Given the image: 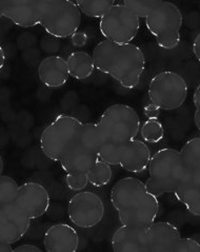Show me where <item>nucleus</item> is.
<instances>
[{"label":"nucleus","instance_id":"f257e3e1","mask_svg":"<svg viewBox=\"0 0 200 252\" xmlns=\"http://www.w3.org/2000/svg\"><path fill=\"white\" fill-rule=\"evenodd\" d=\"M139 128V116L132 107L115 103L107 108L96 123L100 143L99 160L110 166L119 165L121 148L136 138Z\"/></svg>","mask_w":200,"mask_h":252},{"label":"nucleus","instance_id":"f03ea898","mask_svg":"<svg viewBox=\"0 0 200 252\" xmlns=\"http://www.w3.org/2000/svg\"><path fill=\"white\" fill-rule=\"evenodd\" d=\"M111 203L120 223L132 228H147L159 212L158 197L150 193L143 182L136 177L118 181L111 191Z\"/></svg>","mask_w":200,"mask_h":252},{"label":"nucleus","instance_id":"7ed1b4c3","mask_svg":"<svg viewBox=\"0 0 200 252\" xmlns=\"http://www.w3.org/2000/svg\"><path fill=\"white\" fill-rule=\"evenodd\" d=\"M95 69L107 74L124 89L136 88L145 69L143 52L133 43L103 40L93 51Z\"/></svg>","mask_w":200,"mask_h":252},{"label":"nucleus","instance_id":"20e7f679","mask_svg":"<svg viewBox=\"0 0 200 252\" xmlns=\"http://www.w3.org/2000/svg\"><path fill=\"white\" fill-rule=\"evenodd\" d=\"M150 177L144 184L154 196L160 197L173 193L183 176V162L180 151L171 148L161 149L151 157L149 166Z\"/></svg>","mask_w":200,"mask_h":252},{"label":"nucleus","instance_id":"39448f33","mask_svg":"<svg viewBox=\"0 0 200 252\" xmlns=\"http://www.w3.org/2000/svg\"><path fill=\"white\" fill-rule=\"evenodd\" d=\"M183 162V176L173 192L187 210L198 217L200 214V138H192L180 150Z\"/></svg>","mask_w":200,"mask_h":252},{"label":"nucleus","instance_id":"423d86ee","mask_svg":"<svg viewBox=\"0 0 200 252\" xmlns=\"http://www.w3.org/2000/svg\"><path fill=\"white\" fill-rule=\"evenodd\" d=\"M100 143L96 124H83L76 138L59 162L66 173H87L99 160Z\"/></svg>","mask_w":200,"mask_h":252},{"label":"nucleus","instance_id":"0eeeda50","mask_svg":"<svg viewBox=\"0 0 200 252\" xmlns=\"http://www.w3.org/2000/svg\"><path fill=\"white\" fill-rule=\"evenodd\" d=\"M39 25L57 38H71L78 32L81 13L71 0H38Z\"/></svg>","mask_w":200,"mask_h":252},{"label":"nucleus","instance_id":"6e6552de","mask_svg":"<svg viewBox=\"0 0 200 252\" xmlns=\"http://www.w3.org/2000/svg\"><path fill=\"white\" fill-rule=\"evenodd\" d=\"M145 26L160 48L172 50L179 44L182 14L176 4L160 1L146 16Z\"/></svg>","mask_w":200,"mask_h":252},{"label":"nucleus","instance_id":"1a4fd4ad","mask_svg":"<svg viewBox=\"0 0 200 252\" xmlns=\"http://www.w3.org/2000/svg\"><path fill=\"white\" fill-rule=\"evenodd\" d=\"M84 123L77 117L60 114L54 118L41 133L40 149L46 157L59 161L66 149L76 138Z\"/></svg>","mask_w":200,"mask_h":252},{"label":"nucleus","instance_id":"9d476101","mask_svg":"<svg viewBox=\"0 0 200 252\" xmlns=\"http://www.w3.org/2000/svg\"><path fill=\"white\" fill-rule=\"evenodd\" d=\"M150 102L165 111L180 108L188 96V84L178 73L164 71L155 75L149 85Z\"/></svg>","mask_w":200,"mask_h":252},{"label":"nucleus","instance_id":"9b49d317","mask_svg":"<svg viewBox=\"0 0 200 252\" xmlns=\"http://www.w3.org/2000/svg\"><path fill=\"white\" fill-rule=\"evenodd\" d=\"M139 18L122 3H116L100 18L99 30L106 40L130 43L138 34Z\"/></svg>","mask_w":200,"mask_h":252},{"label":"nucleus","instance_id":"f8f14e48","mask_svg":"<svg viewBox=\"0 0 200 252\" xmlns=\"http://www.w3.org/2000/svg\"><path fill=\"white\" fill-rule=\"evenodd\" d=\"M69 219L79 228H93L105 217V204L101 197L91 191H79L68 205Z\"/></svg>","mask_w":200,"mask_h":252},{"label":"nucleus","instance_id":"ddd939ff","mask_svg":"<svg viewBox=\"0 0 200 252\" xmlns=\"http://www.w3.org/2000/svg\"><path fill=\"white\" fill-rule=\"evenodd\" d=\"M14 204L29 219L36 220L47 213L51 198L43 185L36 182H27L18 187Z\"/></svg>","mask_w":200,"mask_h":252},{"label":"nucleus","instance_id":"4468645a","mask_svg":"<svg viewBox=\"0 0 200 252\" xmlns=\"http://www.w3.org/2000/svg\"><path fill=\"white\" fill-rule=\"evenodd\" d=\"M31 220L14 203L0 207V241L7 245L16 244L28 233Z\"/></svg>","mask_w":200,"mask_h":252},{"label":"nucleus","instance_id":"2eb2a0df","mask_svg":"<svg viewBox=\"0 0 200 252\" xmlns=\"http://www.w3.org/2000/svg\"><path fill=\"white\" fill-rule=\"evenodd\" d=\"M180 232L175 225L158 221L145 228L146 252H172L175 243L179 240Z\"/></svg>","mask_w":200,"mask_h":252},{"label":"nucleus","instance_id":"dca6fc26","mask_svg":"<svg viewBox=\"0 0 200 252\" xmlns=\"http://www.w3.org/2000/svg\"><path fill=\"white\" fill-rule=\"evenodd\" d=\"M3 17L20 28L39 25L38 0H2Z\"/></svg>","mask_w":200,"mask_h":252},{"label":"nucleus","instance_id":"f3484780","mask_svg":"<svg viewBox=\"0 0 200 252\" xmlns=\"http://www.w3.org/2000/svg\"><path fill=\"white\" fill-rule=\"evenodd\" d=\"M43 243L48 252H75L79 246V236L72 226L55 224L44 233Z\"/></svg>","mask_w":200,"mask_h":252},{"label":"nucleus","instance_id":"a211bd4d","mask_svg":"<svg viewBox=\"0 0 200 252\" xmlns=\"http://www.w3.org/2000/svg\"><path fill=\"white\" fill-rule=\"evenodd\" d=\"M151 159L149 147L139 139H133L120 150L119 166L132 173H142L147 170Z\"/></svg>","mask_w":200,"mask_h":252},{"label":"nucleus","instance_id":"6ab92c4d","mask_svg":"<svg viewBox=\"0 0 200 252\" xmlns=\"http://www.w3.org/2000/svg\"><path fill=\"white\" fill-rule=\"evenodd\" d=\"M38 77L42 85L52 90L62 88L70 77L65 59L58 55L42 59L38 66Z\"/></svg>","mask_w":200,"mask_h":252},{"label":"nucleus","instance_id":"aec40b11","mask_svg":"<svg viewBox=\"0 0 200 252\" xmlns=\"http://www.w3.org/2000/svg\"><path fill=\"white\" fill-rule=\"evenodd\" d=\"M145 228H132L122 225L114 232L112 247L115 252H146Z\"/></svg>","mask_w":200,"mask_h":252},{"label":"nucleus","instance_id":"412c9836","mask_svg":"<svg viewBox=\"0 0 200 252\" xmlns=\"http://www.w3.org/2000/svg\"><path fill=\"white\" fill-rule=\"evenodd\" d=\"M69 75L78 80L90 78L95 70L92 56L85 51H76L65 59Z\"/></svg>","mask_w":200,"mask_h":252},{"label":"nucleus","instance_id":"4be33fe9","mask_svg":"<svg viewBox=\"0 0 200 252\" xmlns=\"http://www.w3.org/2000/svg\"><path fill=\"white\" fill-rule=\"evenodd\" d=\"M117 2L113 0H78L75 4L81 14L90 18H101Z\"/></svg>","mask_w":200,"mask_h":252},{"label":"nucleus","instance_id":"5701e85b","mask_svg":"<svg viewBox=\"0 0 200 252\" xmlns=\"http://www.w3.org/2000/svg\"><path fill=\"white\" fill-rule=\"evenodd\" d=\"M88 184H92L95 187H103L112 180L113 172L111 166L101 160L96 162L95 166L86 173Z\"/></svg>","mask_w":200,"mask_h":252},{"label":"nucleus","instance_id":"b1692460","mask_svg":"<svg viewBox=\"0 0 200 252\" xmlns=\"http://www.w3.org/2000/svg\"><path fill=\"white\" fill-rule=\"evenodd\" d=\"M140 135L144 143L157 144L164 138V126L158 120H147L143 124H140Z\"/></svg>","mask_w":200,"mask_h":252},{"label":"nucleus","instance_id":"393cba45","mask_svg":"<svg viewBox=\"0 0 200 252\" xmlns=\"http://www.w3.org/2000/svg\"><path fill=\"white\" fill-rule=\"evenodd\" d=\"M19 185L7 175H0V207L14 203Z\"/></svg>","mask_w":200,"mask_h":252},{"label":"nucleus","instance_id":"a878e982","mask_svg":"<svg viewBox=\"0 0 200 252\" xmlns=\"http://www.w3.org/2000/svg\"><path fill=\"white\" fill-rule=\"evenodd\" d=\"M160 1L161 0H124L122 4L140 19L146 18Z\"/></svg>","mask_w":200,"mask_h":252},{"label":"nucleus","instance_id":"bb28decb","mask_svg":"<svg viewBox=\"0 0 200 252\" xmlns=\"http://www.w3.org/2000/svg\"><path fill=\"white\" fill-rule=\"evenodd\" d=\"M65 183L68 188L72 191H84L88 185L86 173H66Z\"/></svg>","mask_w":200,"mask_h":252},{"label":"nucleus","instance_id":"cd10ccee","mask_svg":"<svg viewBox=\"0 0 200 252\" xmlns=\"http://www.w3.org/2000/svg\"><path fill=\"white\" fill-rule=\"evenodd\" d=\"M199 243L193 239L179 238L172 248V252H199Z\"/></svg>","mask_w":200,"mask_h":252},{"label":"nucleus","instance_id":"c85d7f7f","mask_svg":"<svg viewBox=\"0 0 200 252\" xmlns=\"http://www.w3.org/2000/svg\"><path fill=\"white\" fill-rule=\"evenodd\" d=\"M87 42V36L84 32H76L71 37V43L74 47H85Z\"/></svg>","mask_w":200,"mask_h":252},{"label":"nucleus","instance_id":"c756f323","mask_svg":"<svg viewBox=\"0 0 200 252\" xmlns=\"http://www.w3.org/2000/svg\"><path fill=\"white\" fill-rule=\"evenodd\" d=\"M144 115L149 118V120H157L159 114H160V109L157 108L152 102L146 103L143 108Z\"/></svg>","mask_w":200,"mask_h":252},{"label":"nucleus","instance_id":"7c9ffc66","mask_svg":"<svg viewBox=\"0 0 200 252\" xmlns=\"http://www.w3.org/2000/svg\"><path fill=\"white\" fill-rule=\"evenodd\" d=\"M14 252H40L41 249L36 247L32 244H25V245H19L13 249Z\"/></svg>","mask_w":200,"mask_h":252},{"label":"nucleus","instance_id":"2f4dec72","mask_svg":"<svg viewBox=\"0 0 200 252\" xmlns=\"http://www.w3.org/2000/svg\"><path fill=\"white\" fill-rule=\"evenodd\" d=\"M193 53L196 56L197 61H200V36H199V34L196 36L195 41L193 43Z\"/></svg>","mask_w":200,"mask_h":252},{"label":"nucleus","instance_id":"473e14b6","mask_svg":"<svg viewBox=\"0 0 200 252\" xmlns=\"http://www.w3.org/2000/svg\"><path fill=\"white\" fill-rule=\"evenodd\" d=\"M193 102L196 110H200V87L198 86L193 96Z\"/></svg>","mask_w":200,"mask_h":252},{"label":"nucleus","instance_id":"72a5a7b5","mask_svg":"<svg viewBox=\"0 0 200 252\" xmlns=\"http://www.w3.org/2000/svg\"><path fill=\"white\" fill-rule=\"evenodd\" d=\"M4 63H5V53H4L3 48L0 46V71L2 70Z\"/></svg>","mask_w":200,"mask_h":252},{"label":"nucleus","instance_id":"f704fd0d","mask_svg":"<svg viewBox=\"0 0 200 252\" xmlns=\"http://www.w3.org/2000/svg\"><path fill=\"white\" fill-rule=\"evenodd\" d=\"M12 251H13L12 245H7V244H4L0 241V252H12Z\"/></svg>","mask_w":200,"mask_h":252},{"label":"nucleus","instance_id":"c9c22d12","mask_svg":"<svg viewBox=\"0 0 200 252\" xmlns=\"http://www.w3.org/2000/svg\"><path fill=\"white\" fill-rule=\"evenodd\" d=\"M194 121H195L196 128L200 129V110H196L195 115H194Z\"/></svg>","mask_w":200,"mask_h":252},{"label":"nucleus","instance_id":"e433bc0d","mask_svg":"<svg viewBox=\"0 0 200 252\" xmlns=\"http://www.w3.org/2000/svg\"><path fill=\"white\" fill-rule=\"evenodd\" d=\"M3 169H4V161H3V158H2V155L0 154V175H2Z\"/></svg>","mask_w":200,"mask_h":252},{"label":"nucleus","instance_id":"4c0bfd02","mask_svg":"<svg viewBox=\"0 0 200 252\" xmlns=\"http://www.w3.org/2000/svg\"><path fill=\"white\" fill-rule=\"evenodd\" d=\"M3 17V3L2 0H0V18Z\"/></svg>","mask_w":200,"mask_h":252}]
</instances>
